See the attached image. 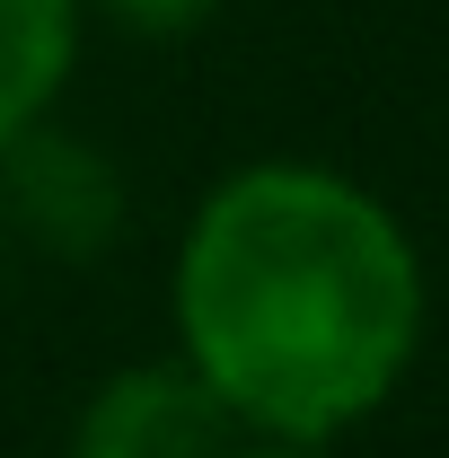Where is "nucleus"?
Returning a JSON list of instances; mask_svg holds the SVG:
<instances>
[{"mask_svg": "<svg viewBox=\"0 0 449 458\" xmlns=\"http://www.w3.org/2000/svg\"><path fill=\"white\" fill-rule=\"evenodd\" d=\"M0 212L54 256H97L123 229V176L106 168V150H89L80 132L27 123L0 150Z\"/></svg>", "mask_w": 449, "mask_h": 458, "instance_id": "7ed1b4c3", "label": "nucleus"}, {"mask_svg": "<svg viewBox=\"0 0 449 458\" xmlns=\"http://www.w3.org/2000/svg\"><path fill=\"white\" fill-rule=\"evenodd\" d=\"M229 414L194 361L114 370L71 423V458H229Z\"/></svg>", "mask_w": 449, "mask_h": 458, "instance_id": "f03ea898", "label": "nucleus"}, {"mask_svg": "<svg viewBox=\"0 0 449 458\" xmlns=\"http://www.w3.org/2000/svg\"><path fill=\"white\" fill-rule=\"evenodd\" d=\"M106 9L132 27V36H194L221 0H106Z\"/></svg>", "mask_w": 449, "mask_h": 458, "instance_id": "39448f33", "label": "nucleus"}, {"mask_svg": "<svg viewBox=\"0 0 449 458\" xmlns=\"http://www.w3.org/2000/svg\"><path fill=\"white\" fill-rule=\"evenodd\" d=\"M80 62V0H0V150L45 123Z\"/></svg>", "mask_w": 449, "mask_h": 458, "instance_id": "20e7f679", "label": "nucleus"}, {"mask_svg": "<svg viewBox=\"0 0 449 458\" xmlns=\"http://www.w3.org/2000/svg\"><path fill=\"white\" fill-rule=\"evenodd\" d=\"M229 458H326V450H300V441H274V450H229Z\"/></svg>", "mask_w": 449, "mask_h": 458, "instance_id": "423d86ee", "label": "nucleus"}, {"mask_svg": "<svg viewBox=\"0 0 449 458\" xmlns=\"http://www.w3.org/2000/svg\"><path fill=\"white\" fill-rule=\"evenodd\" d=\"M176 335L238 423L326 441L396 397L423 344L414 238L326 168H247L185 229Z\"/></svg>", "mask_w": 449, "mask_h": 458, "instance_id": "f257e3e1", "label": "nucleus"}]
</instances>
